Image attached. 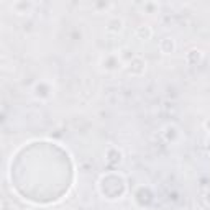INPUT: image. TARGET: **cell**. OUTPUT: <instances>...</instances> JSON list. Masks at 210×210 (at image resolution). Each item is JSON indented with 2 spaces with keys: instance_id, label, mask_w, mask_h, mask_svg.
I'll list each match as a JSON object with an SVG mask.
<instances>
[{
  "instance_id": "6da1fadb",
  "label": "cell",
  "mask_w": 210,
  "mask_h": 210,
  "mask_svg": "<svg viewBox=\"0 0 210 210\" xmlns=\"http://www.w3.org/2000/svg\"><path fill=\"white\" fill-rule=\"evenodd\" d=\"M136 33H138V34H144V39H148V38L151 36V30H149L148 26H144V28H143V26H139Z\"/></svg>"
}]
</instances>
